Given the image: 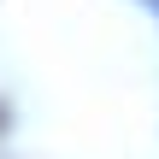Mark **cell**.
Listing matches in <instances>:
<instances>
[{"mask_svg": "<svg viewBox=\"0 0 159 159\" xmlns=\"http://www.w3.org/2000/svg\"><path fill=\"white\" fill-rule=\"evenodd\" d=\"M0 130H6V112H0Z\"/></svg>", "mask_w": 159, "mask_h": 159, "instance_id": "6da1fadb", "label": "cell"}]
</instances>
